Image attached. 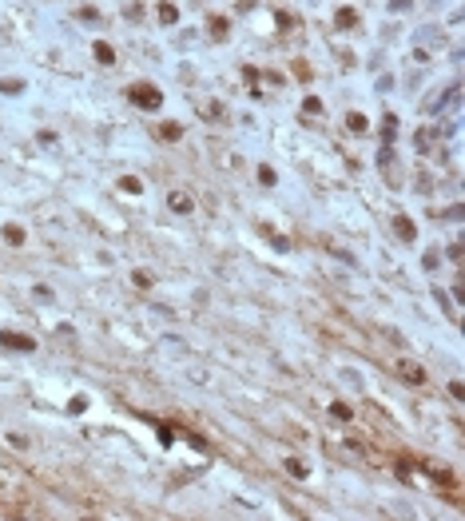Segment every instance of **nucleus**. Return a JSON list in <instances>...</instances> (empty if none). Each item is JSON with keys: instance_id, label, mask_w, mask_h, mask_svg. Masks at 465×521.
Here are the masks:
<instances>
[{"instance_id": "nucleus-9", "label": "nucleus", "mask_w": 465, "mask_h": 521, "mask_svg": "<svg viewBox=\"0 0 465 521\" xmlns=\"http://www.w3.org/2000/svg\"><path fill=\"white\" fill-rule=\"evenodd\" d=\"M398 231H402L405 239H414V227H410V219H398Z\"/></svg>"}, {"instance_id": "nucleus-3", "label": "nucleus", "mask_w": 465, "mask_h": 521, "mask_svg": "<svg viewBox=\"0 0 465 521\" xmlns=\"http://www.w3.org/2000/svg\"><path fill=\"white\" fill-rule=\"evenodd\" d=\"M398 374H405V378H414V382H425V370L418 362H398Z\"/></svg>"}, {"instance_id": "nucleus-1", "label": "nucleus", "mask_w": 465, "mask_h": 521, "mask_svg": "<svg viewBox=\"0 0 465 521\" xmlns=\"http://www.w3.org/2000/svg\"><path fill=\"white\" fill-rule=\"evenodd\" d=\"M127 96H131V104H135V108H159V100H163L155 84H131V88H127Z\"/></svg>"}, {"instance_id": "nucleus-7", "label": "nucleus", "mask_w": 465, "mask_h": 521, "mask_svg": "<svg viewBox=\"0 0 465 521\" xmlns=\"http://www.w3.org/2000/svg\"><path fill=\"white\" fill-rule=\"evenodd\" d=\"M4 239H8V243H24V231H20V227H4Z\"/></svg>"}, {"instance_id": "nucleus-10", "label": "nucleus", "mask_w": 465, "mask_h": 521, "mask_svg": "<svg viewBox=\"0 0 465 521\" xmlns=\"http://www.w3.org/2000/svg\"><path fill=\"white\" fill-rule=\"evenodd\" d=\"M330 414H334V418H342V422H346V418H350V406H342V402H338V406H334V410H330Z\"/></svg>"}, {"instance_id": "nucleus-8", "label": "nucleus", "mask_w": 465, "mask_h": 521, "mask_svg": "<svg viewBox=\"0 0 465 521\" xmlns=\"http://www.w3.org/2000/svg\"><path fill=\"white\" fill-rule=\"evenodd\" d=\"M120 187H124V191H131V195H139V179H131V175H127V179H120Z\"/></svg>"}, {"instance_id": "nucleus-2", "label": "nucleus", "mask_w": 465, "mask_h": 521, "mask_svg": "<svg viewBox=\"0 0 465 521\" xmlns=\"http://www.w3.org/2000/svg\"><path fill=\"white\" fill-rule=\"evenodd\" d=\"M0 342H4V346H12V350H36V342L28 339V334H12V330H4V334H0Z\"/></svg>"}, {"instance_id": "nucleus-4", "label": "nucleus", "mask_w": 465, "mask_h": 521, "mask_svg": "<svg viewBox=\"0 0 465 521\" xmlns=\"http://www.w3.org/2000/svg\"><path fill=\"white\" fill-rule=\"evenodd\" d=\"M159 136H163V139H179V136H183V128H179V124H163V128H159Z\"/></svg>"}, {"instance_id": "nucleus-6", "label": "nucleus", "mask_w": 465, "mask_h": 521, "mask_svg": "<svg viewBox=\"0 0 465 521\" xmlns=\"http://www.w3.org/2000/svg\"><path fill=\"white\" fill-rule=\"evenodd\" d=\"M171 207H175V211H191V199L187 195H171Z\"/></svg>"}, {"instance_id": "nucleus-5", "label": "nucleus", "mask_w": 465, "mask_h": 521, "mask_svg": "<svg viewBox=\"0 0 465 521\" xmlns=\"http://www.w3.org/2000/svg\"><path fill=\"white\" fill-rule=\"evenodd\" d=\"M96 60H100V64H111V60H115V52H111L107 44H96Z\"/></svg>"}]
</instances>
